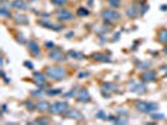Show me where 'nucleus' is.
I'll use <instances>...</instances> for the list:
<instances>
[{"mask_svg":"<svg viewBox=\"0 0 167 125\" xmlns=\"http://www.w3.org/2000/svg\"><path fill=\"white\" fill-rule=\"evenodd\" d=\"M47 75L55 80H63L67 76V70L63 66H48Z\"/></svg>","mask_w":167,"mask_h":125,"instance_id":"obj_1","label":"nucleus"},{"mask_svg":"<svg viewBox=\"0 0 167 125\" xmlns=\"http://www.w3.org/2000/svg\"><path fill=\"white\" fill-rule=\"evenodd\" d=\"M136 109L142 113H153L158 109V105L155 103H148V101H138L136 103Z\"/></svg>","mask_w":167,"mask_h":125,"instance_id":"obj_2","label":"nucleus"},{"mask_svg":"<svg viewBox=\"0 0 167 125\" xmlns=\"http://www.w3.org/2000/svg\"><path fill=\"white\" fill-rule=\"evenodd\" d=\"M68 110H69V105L64 101H55L54 104L50 105V109H49L52 114H64Z\"/></svg>","mask_w":167,"mask_h":125,"instance_id":"obj_3","label":"nucleus"},{"mask_svg":"<svg viewBox=\"0 0 167 125\" xmlns=\"http://www.w3.org/2000/svg\"><path fill=\"white\" fill-rule=\"evenodd\" d=\"M100 15L104 20H108V21H118L121 19V14L114 9H106L100 13Z\"/></svg>","mask_w":167,"mask_h":125,"instance_id":"obj_4","label":"nucleus"},{"mask_svg":"<svg viewBox=\"0 0 167 125\" xmlns=\"http://www.w3.org/2000/svg\"><path fill=\"white\" fill-rule=\"evenodd\" d=\"M57 16L62 21H72V20H74V15L67 9H58L57 10Z\"/></svg>","mask_w":167,"mask_h":125,"instance_id":"obj_5","label":"nucleus"},{"mask_svg":"<svg viewBox=\"0 0 167 125\" xmlns=\"http://www.w3.org/2000/svg\"><path fill=\"white\" fill-rule=\"evenodd\" d=\"M130 90L132 93H137V94H143L146 93V85L144 84H141V83H137V81H132L130 83Z\"/></svg>","mask_w":167,"mask_h":125,"instance_id":"obj_6","label":"nucleus"},{"mask_svg":"<svg viewBox=\"0 0 167 125\" xmlns=\"http://www.w3.org/2000/svg\"><path fill=\"white\" fill-rule=\"evenodd\" d=\"M49 58L52 60H54V61H64V60H67V58L59 50H57V49H54V50H52L49 53Z\"/></svg>","mask_w":167,"mask_h":125,"instance_id":"obj_7","label":"nucleus"},{"mask_svg":"<svg viewBox=\"0 0 167 125\" xmlns=\"http://www.w3.org/2000/svg\"><path fill=\"white\" fill-rule=\"evenodd\" d=\"M28 46H29V51H30L32 55H34V56H39V55H40V48H39V45H38L36 41L29 40Z\"/></svg>","mask_w":167,"mask_h":125,"instance_id":"obj_8","label":"nucleus"},{"mask_svg":"<svg viewBox=\"0 0 167 125\" xmlns=\"http://www.w3.org/2000/svg\"><path fill=\"white\" fill-rule=\"evenodd\" d=\"M77 100L80 101V103H87V101L91 100V95H89V93L87 91V89L80 88V90H79V93H78V96H77Z\"/></svg>","mask_w":167,"mask_h":125,"instance_id":"obj_9","label":"nucleus"},{"mask_svg":"<svg viewBox=\"0 0 167 125\" xmlns=\"http://www.w3.org/2000/svg\"><path fill=\"white\" fill-rule=\"evenodd\" d=\"M11 6L14 9H18V10H28L29 9V5L24 0H14L11 3Z\"/></svg>","mask_w":167,"mask_h":125,"instance_id":"obj_10","label":"nucleus"},{"mask_svg":"<svg viewBox=\"0 0 167 125\" xmlns=\"http://www.w3.org/2000/svg\"><path fill=\"white\" fill-rule=\"evenodd\" d=\"M67 116L69 119H75V120H80V119H83V114L82 113H79L78 110H75V109H72V110H68L67 111Z\"/></svg>","mask_w":167,"mask_h":125,"instance_id":"obj_11","label":"nucleus"},{"mask_svg":"<svg viewBox=\"0 0 167 125\" xmlns=\"http://www.w3.org/2000/svg\"><path fill=\"white\" fill-rule=\"evenodd\" d=\"M141 78H142V80H144V81H153V80L156 79V73L148 70V71H144V73L141 75Z\"/></svg>","mask_w":167,"mask_h":125,"instance_id":"obj_12","label":"nucleus"},{"mask_svg":"<svg viewBox=\"0 0 167 125\" xmlns=\"http://www.w3.org/2000/svg\"><path fill=\"white\" fill-rule=\"evenodd\" d=\"M39 24H41L43 26H45L47 29H52L54 31H60L63 29V26H59V25H55L53 23H49V21H39Z\"/></svg>","mask_w":167,"mask_h":125,"instance_id":"obj_13","label":"nucleus"},{"mask_svg":"<svg viewBox=\"0 0 167 125\" xmlns=\"http://www.w3.org/2000/svg\"><path fill=\"white\" fill-rule=\"evenodd\" d=\"M126 13H127V16L128 18H132V19H134L136 16H137V8L134 6V5H132V6H128L127 8V10H126Z\"/></svg>","mask_w":167,"mask_h":125,"instance_id":"obj_14","label":"nucleus"},{"mask_svg":"<svg viewBox=\"0 0 167 125\" xmlns=\"http://www.w3.org/2000/svg\"><path fill=\"white\" fill-rule=\"evenodd\" d=\"M158 40L162 44H167V29H161L158 31Z\"/></svg>","mask_w":167,"mask_h":125,"instance_id":"obj_15","label":"nucleus"},{"mask_svg":"<svg viewBox=\"0 0 167 125\" xmlns=\"http://www.w3.org/2000/svg\"><path fill=\"white\" fill-rule=\"evenodd\" d=\"M36 108H38L39 111H47V110L50 109V104H49L48 101H40V103L36 105Z\"/></svg>","mask_w":167,"mask_h":125,"instance_id":"obj_16","label":"nucleus"},{"mask_svg":"<svg viewBox=\"0 0 167 125\" xmlns=\"http://www.w3.org/2000/svg\"><path fill=\"white\" fill-rule=\"evenodd\" d=\"M15 21H16L18 24H28L27 16H25V15H20V14L15 16Z\"/></svg>","mask_w":167,"mask_h":125,"instance_id":"obj_17","label":"nucleus"},{"mask_svg":"<svg viewBox=\"0 0 167 125\" xmlns=\"http://www.w3.org/2000/svg\"><path fill=\"white\" fill-rule=\"evenodd\" d=\"M93 58H94L96 60H100V61H109V60H111L108 56H106V55H103V54H94Z\"/></svg>","mask_w":167,"mask_h":125,"instance_id":"obj_18","label":"nucleus"},{"mask_svg":"<svg viewBox=\"0 0 167 125\" xmlns=\"http://www.w3.org/2000/svg\"><path fill=\"white\" fill-rule=\"evenodd\" d=\"M69 56H72L73 59H83V55L82 54H79V53H77V51H69Z\"/></svg>","mask_w":167,"mask_h":125,"instance_id":"obj_19","label":"nucleus"},{"mask_svg":"<svg viewBox=\"0 0 167 125\" xmlns=\"http://www.w3.org/2000/svg\"><path fill=\"white\" fill-rule=\"evenodd\" d=\"M122 0H108V4L112 6V8H118L121 5Z\"/></svg>","mask_w":167,"mask_h":125,"instance_id":"obj_20","label":"nucleus"},{"mask_svg":"<svg viewBox=\"0 0 167 125\" xmlns=\"http://www.w3.org/2000/svg\"><path fill=\"white\" fill-rule=\"evenodd\" d=\"M34 108H35V105H34V103H32V101H28L27 103V109L28 110H30V111H33Z\"/></svg>","mask_w":167,"mask_h":125,"instance_id":"obj_21","label":"nucleus"},{"mask_svg":"<svg viewBox=\"0 0 167 125\" xmlns=\"http://www.w3.org/2000/svg\"><path fill=\"white\" fill-rule=\"evenodd\" d=\"M53 4H59V5H64L67 4V0H52Z\"/></svg>","mask_w":167,"mask_h":125,"instance_id":"obj_22","label":"nucleus"},{"mask_svg":"<svg viewBox=\"0 0 167 125\" xmlns=\"http://www.w3.org/2000/svg\"><path fill=\"white\" fill-rule=\"evenodd\" d=\"M104 86H106V89H107V90H114V85H113V84L107 83V84H104Z\"/></svg>","mask_w":167,"mask_h":125,"instance_id":"obj_23","label":"nucleus"},{"mask_svg":"<svg viewBox=\"0 0 167 125\" xmlns=\"http://www.w3.org/2000/svg\"><path fill=\"white\" fill-rule=\"evenodd\" d=\"M32 95H34V96H41V95H43V91L39 89L38 91H33V93H32Z\"/></svg>","mask_w":167,"mask_h":125,"instance_id":"obj_24","label":"nucleus"},{"mask_svg":"<svg viewBox=\"0 0 167 125\" xmlns=\"http://www.w3.org/2000/svg\"><path fill=\"white\" fill-rule=\"evenodd\" d=\"M78 14H79V15H87V14H88V11H87V10H84V9H79V10H78Z\"/></svg>","mask_w":167,"mask_h":125,"instance_id":"obj_25","label":"nucleus"},{"mask_svg":"<svg viewBox=\"0 0 167 125\" xmlns=\"http://www.w3.org/2000/svg\"><path fill=\"white\" fill-rule=\"evenodd\" d=\"M88 75H89V73H79L78 74V78L79 79H83L84 76H88Z\"/></svg>","mask_w":167,"mask_h":125,"instance_id":"obj_26","label":"nucleus"},{"mask_svg":"<svg viewBox=\"0 0 167 125\" xmlns=\"http://www.w3.org/2000/svg\"><path fill=\"white\" fill-rule=\"evenodd\" d=\"M146 66H150V62H142L141 65H139V69H146Z\"/></svg>","mask_w":167,"mask_h":125,"instance_id":"obj_27","label":"nucleus"},{"mask_svg":"<svg viewBox=\"0 0 167 125\" xmlns=\"http://www.w3.org/2000/svg\"><path fill=\"white\" fill-rule=\"evenodd\" d=\"M152 118H153V119H163L165 115H162V114H161V115H155V114H152Z\"/></svg>","mask_w":167,"mask_h":125,"instance_id":"obj_28","label":"nucleus"},{"mask_svg":"<svg viewBox=\"0 0 167 125\" xmlns=\"http://www.w3.org/2000/svg\"><path fill=\"white\" fill-rule=\"evenodd\" d=\"M24 65H25V66H28V69H33V64H32V62L25 61V62H24Z\"/></svg>","mask_w":167,"mask_h":125,"instance_id":"obj_29","label":"nucleus"},{"mask_svg":"<svg viewBox=\"0 0 167 125\" xmlns=\"http://www.w3.org/2000/svg\"><path fill=\"white\" fill-rule=\"evenodd\" d=\"M97 116H98L99 119H104V116H106V115H104V113H103V111H99V113L97 114Z\"/></svg>","mask_w":167,"mask_h":125,"instance_id":"obj_30","label":"nucleus"},{"mask_svg":"<svg viewBox=\"0 0 167 125\" xmlns=\"http://www.w3.org/2000/svg\"><path fill=\"white\" fill-rule=\"evenodd\" d=\"M32 1H38V0H32Z\"/></svg>","mask_w":167,"mask_h":125,"instance_id":"obj_31","label":"nucleus"}]
</instances>
